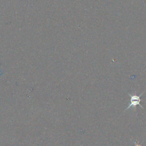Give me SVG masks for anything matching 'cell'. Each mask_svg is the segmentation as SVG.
<instances>
[{"instance_id":"cell-1","label":"cell","mask_w":146,"mask_h":146,"mask_svg":"<svg viewBox=\"0 0 146 146\" xmlns=\"http://www.w3.org/2000/svg\"><path fill=\"white\" fill-rule=\"evenodd\" d=\"M144 91L141 93L139 96L138 95H131V94H128V95L130 96L131 97V103H130V104L128 106V107L125 110L124 112L125 111H127V110L129 109L131 107H133V109L135 110V108H136V106L137 105H139L140 107L142 108H143V107L142 106V105L140 104V102L141 101V99L140 98V97L141 96V95H143V94H144Z\"/></svg>"},{"instance_id":"cell-2","label":"cell","mask_w":146,"mask_h":146,"mask_svg":"<svg viewBox=\"0 0 146 146\" xmlns=\"http://www.w3.org/2000/svg\"><path fill=\"white\" fill-rule=\"evenodd\" d=\"M135 145H136V146H141V145H139L138 143H137L136 141L135 142Z\"/></svg>"}]
</instances>
